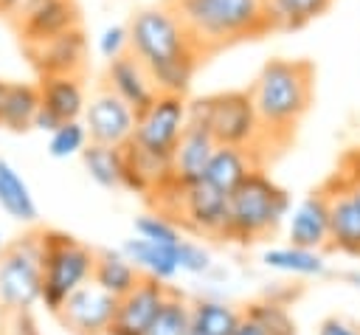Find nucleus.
Wrapping results in <instances>:
<instances>
[{
  "label": "nucleus",
  "instance_id": "f257e3e1",
  "mask_svg": "<svg viewBox=\"0 0 360 335\" xmlns=\"http://www.w3.org/2000/svg\"><path fill=\"white\" fill-rule=\"evenodd\" d=\"M129 53L149 70L158 93L186 96L191 79L205 59L186 25L172 14L166 3L138 8L129 23Z\"/></svg>",
  "mask_w": 360,
  "mask_h": 335
},
{
  "label": "nucleus",
  "instance_id": "f03ea898",
  "mask_svg": "<svg viewBox=\"0 0 360 335\" xmlns=\"http://www.w3.org/2000/svg\"><path fill=\"white\" fill-rule=\"evenodd\" d=\"M264 146H287L312 107L315 99V68L307 59H267L248 87Z\"/></svg>",
  "mask_w": 360,
  "mask_h": 335
},
{
  "label": "nucleus",
  "instance_id": "7ed1b4c3",
  "mask_svg": "<svg viewBox=\"0 0 360 335\" xmlns=\"http://www.w3.org/2000/svg\"><path fill=\"white\" fill-rule=\"evenodd\" d=\"M163 3L186 25V31L205 56L273 34L264 0H163Z\"/></svg>",
  "mask_w": 360,
  "mask_h": 335
},
{
  "label": "nucleus",
  "instance_id": "20e7f679",
  "mask_svg": "<svg viewBox=\"0 0 360 335\" xmlns=\"http://www.w3.org/2000/svg\"><path fill=\"white\" fill-rule=\"evenodd\" d=\"M290 194L259 166L228 194L225 239L239 245L267 239L290 217Z\"/></svg>",
  "mask_w": 360,
  "mask_h": 335
},
{
  "label": "nucleus",
  "instance_id": "39448f33",
  "mask_svg": "<svg viewBox=\"0 0 360 335\" xmlns=\"http://www.w3.org/2000/svg\"><path fill=\"white\" fill-rule=\"evenodd\" d=\"M188 118L200 121L222 146H248L256 152L264 149L259 115L248 90H222L200 96L188 101Z\"/></svg>",
  "mask_w": 360,
  "mask_h": 335
},
{
  "label": "nucleus",
  "instance_id": "423d86ee",
  "mask_svg": "<svg viewBox=\"0 0 360 335\" xmlns=\"http://www.w3.org/2000/svg\"><path fill=\"white\" fill-rule=\"evenodd\" d=\"M160 214L172 217L180 228H188L197 236L208 239H225L228 225V194L214 189L205 180L180 186L174 180L163 183L152 194Z\"/></svg>",
  "mask_w": 360,
  "mask_h": 335
},
{
  "label": "nucleus",
  "instance_id": "0eeeda50",
  "mask_svg": "<svg viewBox=\"0 0 360 335\" xmlns=\"http://www.w3.org/2000/svg\"><path fill=\"white\" fill-rule=\"evenodd\" d=\"M93 265L96 251L84 242L62 231H42V304L51 315L73 290L93 282Z\"/></svg>",
  "mask_w": 360,
  "mask_h": 335
},
{
  "label": "nucleus",
  "instance_id": "6e6552de",
  "mask_svg": "<svg viewBox=\"0 0 360 335\" xmlns=\"http://www.w3.org/2000/svg\"><path fill=\"white\" fill-rule=\"evenodd\" d=\"M37 301H42V234H22L0 251V310L20 315Z\"/></svg>",
  "mask_w": 360,
  "mask_h": 335
},
{
  "label": "nucleus",
  "instance_id": "1a4fd4ad",
  "mask_svg": "<svg viewBox=\"0 0 360 335\" xmlns=\"http://www.w3.org/2000/svg\"><path fill=\"white\" fill-rule=\"evenodd\" d=\"M188 124V101L186 96L158 93L155 101L138 113L135 132L129 138V149L163 163H172V152Z\"/></svg>",
  "mask_w": 360,
  "mask_h": 335
},
{
  "label": "nucleus",
  "instance_id": "9d476101",
  "mask_svg": "<svg viewBox=\"0 0 360 335\" xmlns=\"http://www.w3.org/2000/svg\"><path fill=\"white\" fill-rule=\"evenodd\" d=\"M115 307L118 298L112 293L96 282H87L73 290L53 315L70 335H107L115 318Z\"/></svg>",
  "mask_w": 360,
  "mask_h": 335
},
{
  "label": "nucleus",
  "instance_id": "9b49d317",
  "mask_svg": "<svg viewBox=\"0 0 360 335\" xmlns=\"http://www.w3.org/2000/svg\"><path fill=\"white\" fill-rule=\"evenodd\" d=\"M135 118L138 113L118 99L112 90H107L104 84L87 99L82 121L87 127V135L93 144H107V146H118L124 149L135 132Z\"/></svg>",
  "mask_w": 360,
  "mask_h": 335
},
{
  "label": "nucleus",
  "instance_id": "f8f14e48",
  "mask_svg": "<svg viewBox=\"0 0 360 335\" xmlns=\"http://www.w3.org/2000/svg\"><path fill=\"white\" fill-rule=\"evenodd\" d=\"M8 20L14 23L22 48L45 42L56 34H65L82 25L76 0H22L20 8Z\"/></svg>",
  "mask_w": 360,
  "mask_h": 335
},
{
  "label": "nucleus",
  "instance_id": "ddd939ff",
  "mask_svg": "<svg viewBox=\"0 0 360 335\" xmlns=\"http://www.w3.org/2000/svg\"><path fill=\"white\" fill-rule=\"evenodd\" d=\"M22 51L39 76H82L87 68V34L82 25Z\"/></svg>",
  "mask_w": 360,
  "mask_h": 335
},
{
  "label": "nucleus",
  "instance_id": "4468645a",
  "mask_svg": "<svg viewBox=\"0 0 360 335\" xmlns=\"http://www.w3.org/2000/svg\"><path fill=\"white\" fill-rule=\"evenodd\" d=\"M169 293H172V287L166 282L141 276V282L127 296L118 298L115 318H112V327L107 335H146V329L152 327V321L160 312Z\"/></svg>",
  "mask_w": 360,
  "mask_h": 335
},
{
  "label": "nucleus",
  "instance_id": "2eb2a0df",
  "mask_svg": "<svg viewBox=\"0 0 360 335\" xmlns=\"http://www.w3.org/2000/svg\"><path fill=\"white\" fill-rule=\"evenodd\" d=\"M323 189L329 200V248L360 256V206L346 177L338 172Z\"/></svg>",
  "mask_w": 360,
  "mask_h": 335
},
{
  "label": "nucleus",
  "instance_id": "dca6fc26",
  "mask_svg": "<svg viewBox=\"0 0 360 335\" xmlns=\"http://www.w3.org/2000/svg\"><path fill=\"white\" fill-rule=\"evenodd\" d=\"M287 239L290 245L326 251L329 248V200L326 189L309 191L287 217Z\"/></svg>",
  "mask_w": 360,
  "mask_h": 335
},
{
  "label": "nucleus",
  "instance_id": "f3484780",
  "mask_svg": "<svg viewBox=\"0 0 360 335\" xmlns=\"http://www.w3.org/2000/svg\"><path fill=\"white\" fill-rule=\"evenodd\" d=\"M101 84H104L107 90H112L118 99H124L135 113L146 110V107L155 101V96H158V87H155L149 70H146L129 51L107 62V68H104V82H101Z\"/></svg>",
  "mask_w": 360,
  "mask_h": 335
},
{
  "label": "nucleus",
  "instance_id": "a211bd4d",
  "mask_svg": "<svg viewBox=\"0 0 360 335\" xmlns=\"http://www.w3.org/2000/svg\"><path fill=\"white\" fill-rule=\"evenodd\" d=\"M214 149H217L214 135L200 121L188 118V124H186V129H183V135H180V141L172 152V180L180 183V186L202 180Z\"/></svg>",
  "mask_w": 360,
  "mask_h": 335
},
{
  "label": "nucleus",
  "instance_id": "6ab92c4d",
  "mask_svg": "<svg viewBox=\"0 0 360 335\" xmlns=\"http://www.w3.org/2000/svg\"><path fill=\"white\" fill-rule=\"evenodd\" d=\"M262 160H259V152L256 149H248V146H222L217 144L208 166H205V175L202 180L211 183L214 189L231 194L253 169H259Z\"/></svg>",
  "mask_w": 360,
  "mask_h": 335
},
{
  "label": "nucleus",
  "instance_id": "aec40b11",
  "mask_svg": "<svg viewBox=\"0 0 360 335\" xmlns=\"http://www.w3.org/2000/svg\"><path fill=\"white\" fill-rule=\"evenodd\" d=\"M39 104L59 121H76L84 113L87 96L82 76H39Z\"/></svg>",
  "mask_w": 360,
  "mask_h": 335
},
{
  "label": "nucleus",
  "instance_id": "412c9836",
  "mask_svg": "<svg viewBox=\"0 0 360 335\" xmlns=\"http://www.w3.org/2000/svg\"><path fill=\"white\" fill-rule=\"evenodd\" d=\"M121 251L135 262V267L143 273V276H152L158 282H172L177 273H180V265H177V245H158V242H149V239H141V236H132V239H124Z\"/></svg>",
  "mask_w": 360,
  "mask_h": 335
},
{
  "label": "nucleus",
  "instance_id": "4be33fe9",
  "mask_svg": "<svg viewBox=\"0 0 360 335\" xmlns=\"http://www.w3.org/2000/svg\"><path fill=\"white\" fill-rule=\"evenodd\" d=\"M141 270L135 267V262L124 253V251H96V265H93V282L98 287H104L107 293H112L115 298L127 296L138 282H141Z\"/></svg>",
  "mask_w": 360,
  "mask_h": 335
},
{
  "label": "nucleus",
  "instance_id": "5701e85b",
  "mask_svg": "<svg viewBox=\"0 0 360 335\" xmlns=\"http://www.w3.org/2000/svg\"><path fill=\"white\" fill-rule=\"evenodd\" d=\"M79 158H82L84 172L90 175L93 183H98L101 189H124V180H127V158H124V149L87 141V146L82 149Z\"/></svg>",
  "mask_w": 360,
  "mask_h": 335
},
{
  "label": "nucleus",
  "instance_id": "b1692460",
  "mask_svg": "<svg viewBox=\"0 0 360 335\" xmlns=\"http://www.w3.org/2000/svg\"><path fill=\"white\" fill-rule=\"evenodd\" d=\"M0 208L17 222H37L39 217L28 183L6 158H0Z\"/></svg>",
  "mask_w": 360,
  "mask_h": 335
},
{
  "label": "nucleus",
  "instance_id": "393cba45",
  "mask_svg": "<svg viewBox=\"0 0 360 335\" xmlns=\"http://www.w3.org/2000/svg\"><path fill=\"white\" fill-rule=\"evenodd\" d=\"M37 110H39V87L31 82H8L0 127H6L11 132H28V129H34Z\"/></svg>",
  "mask_w": 360,
  "mask_h": 335
},
{
  "label": "nucleus",
  "instance_id": "a878e982",
  "mask_svg": "<svg viewBox=\"0 0 360 335\" xmlns=\"http://www.w3.org/2000/svg\"><path fill=\"white\" fill-rule=\"evenodd\" d=\"M242 321V310L219 298L191 301V335H233Z\"/></svg>",
  "mask_w": 360,
  "mask_h": 335
},
{
  "label": "nucleus",
  "instance_id": "bb28decb",
  "mask_svg": "<svg viewBox=\"0 0 360 335\" xmlns=\"http://www.w3.org/2000/svg\"><path fill=\"white\" fill-rule=\"evenodd\" d=\"M335 0H264L273 31H298L323 17Z\"/></svg>",
  "mask_w": 360,
  "mask_h": 335
},
{
  "label": "nucleus",
  "instance_id": "cd10ccee",
  "mask_svg": "<svg viewBox=\"0 0 360 335\" xmlns=\"http://www.w3.org/2000/svg\"><path fill=\"white\" fill-rule=\"evenodd\" d=\"M262 262L270 270L290 273V276H323L326 273V259L321 251L298 248V245H281V248H267L262 253Z\"/></svg>",
  "mask_w": 360,
  "mask_h": 335
},
{
  "label": "nucleus",
  "instance_id": "c85d7f7f",
  "mask_svg": "<svg viewBox=\"0 0 360 335\" xmlns=\"http://www.w3.org/2000/svg\"><path fill=\"white\" fill-rule=\"evenodd\" d=\"M191 329V301L180 293H169L160 312L155 315L146 335H188Z\"/></svg>",
  "mask_w": 360,
  "mask_h": 335
},
{
  "label": "nucleus",
  "instance_id": "c756f323",
  "mask_svg": "<svg viewBox=\"0 0 360 335\" xmlns=\"http://www.w3.org/2000/svg\"><path fill=\"white\" fill-rule=\"evenodd\" d=\"M245 315H250L267 335H298L295 321L281 301H273V298L253 301L245 307Z\"/></svg>",
  "mask_w": 360,
  "mask_h": 335
},
{
  "label": "nucleus",
  "instance_id": "7c9ffc66",
  "mask_svg": "<svg viewBox=\"0 0 360 335\" xmlns=\"http://www.w3.org/2000/svg\"><path fill=\"white\" fill-rule=\"evenodd\" d=\"M87 141H90V135H87V127H84L82 118L65 121L53 132H48V155L56 158V160L82 155V149L87 146Z\"/></svg>",
  "mask_w": 360,
  "mask_h": 335
},
{
  "label": "nucleus",
  "instance_id": "2f4dec72",
  "mask_svg": "<svg viewBox=\"0 0 360 335\" xmlns=\"http://www.w3.org/2000/svg\"><path fill=\"white\" fill-rule=\"evenodd\" d=\"M135 236L174 248V245L183 239V231H180V225H177L172 217L155 211V214H141V217L135 220Z\"/></svg>",
  "mask_w": 360,
  "mask_h": 335
},
{
  "label": "nucleus",
  "instance_id": "473e14b6",
  "mask_svg": "<svg viewBox=\"0 0 360 335\" xmlns=\"http://www.w3.org/2000/svg\"><path fill=\"white\" fill-rule=\"evenodd\" d=\"M177 265H180V273H208L214 262H211L208 248L183 236L177 242Z\"/></svg>",
  "mask_w": 360,
  "mask_h": 335
},
{
  "label": "nucleus",
  "instance_id": "72a5a7b5",
  "mask_svg": "<svg viewBox=\"0 0 360 335\" xmlns=\"http://www.w3.org/2000/svg\"><path fill=\"white\" fill-rule=\"evenodd\" d=\"M96 48H98V53L107 62L115 59V56H121V53H127L129 51V31H127V25H107L101 31Z\"/></svg>",
  "mask_w": 360,
  "mask_h": 335
},
{
  "label": "nucleus",
  "instance_id": "f704fd0d",
  "mask_svg": "<svg viewBox=\"0 0 360 335\" xmlns=\"http://www.w3.org/2000/svg\"><path fill=\"white\" fill-rule=\"evenodd\" d=\"M318 335H360V324H354L349 318H340V315H329V318L321 321Z\"/></svg>",
  "mask_w": 360,
  "mask_h": 335
},
{
  "label": "nucleus",
  "instance_id": "c9c22d12",
  "mask_svg": "<svg viewBox=\"0 0 360 335\" xmlns=\"http://www.w3.org/2000/svg\"><path fill=\"white\" fill-rule=\"evenodd\" d=\"M59 124H65V121H59L51 110H45V107L39 104V110H37V115H34V129H39V132H53Z\"/></svg>",
  "mask_w": 360,
  "mask_h": 335
},
{
  "label": "nucleus",
  "instance_id": "e433bc0d",
  "mask_svg": "<svg viewBox=\"0 0 360 335\" xmlns=\"http://www.w3.org/2000/svg\"><path fill=\"white\" fill-rule=\"evenodd\" d=\"M233 335H267L250 315H245V310H242V321H239V327L233 329Z\"/></svg>",
  "mask_w": 360,
  "mask_h": 335
},
{
  "label": "nucleus",
  "instance_id": "4c0bfd02",
  "mask_svg": "<svg viewBox=\"0 0 360 335\" xmlns=\"http://www.w3.org/2000/svg\"><path fill=\"white\" fill-rule=\"evenodd\" d=\"M340 175L346 177V183H349V189H352V194H354V200L360 206V158H357V166L354 169H343Z\"/></svg>",
  "mask_w": 360,
  "mask_h": 335
},
{
  "label": "nucleus",
  "instance_id": "58836bf2",
  "mask_svg": "<svg viewBox=\"0 0 360 335\" xmlns=\"http://www.w3.org/2000/svg\"><path fill=\"white\" fill-rule=\"evenodd\" d=\"M20 3H22V0H0V14H3V17H11V14L20 8Z\"/></svg>",
  "mask_w": 360,
  "mask_h": 335
},
{
  "label": "nucleus",
  "instance_id": "ea45409f",
  "mask_svg": "<svg viewBox=\"0 0 360 335\" xmlns=\"http://www.w3.org/2000/svg\"><path fill=\"white\" fill-rule=\"evenodd\" d=\"M343 279H346L352 287H360V270H346V273H343Z\"/></svg>",
  "mask_w": 360,
  "mask_h": 335
},
{
  "label": "nucleus",
  "instance_id": "a19ab883",
  "mask_svg": "<svg viewBox=\"0 0 360 335\" xmlns=\"http://www.w3.org/2000/svg\"><path fill=\"white\" fill-rule=\"evenodd\" d=\"M6 87H8V82H3V79H0V115H3V99H6Z\"/></svg>",
  "mask_w": 360,
  "mask_h": 335
},
{
  "label": "nucleus",
  "instance_id": "79ce46f5",
  "mask_svg": "<svg viewBox=\"0 0 360 335\" xmlns=\"http://www.w3.org/2000/svg\"><path fill=\"white\" fill-rule=\"evenodd\" d=\"M3 248H6V245H3V228H0V251H3Z\"/></svg>",
  "mask_w": 360,
  "mask_h": 335
}]
</instances>
